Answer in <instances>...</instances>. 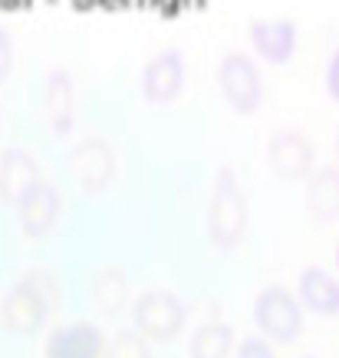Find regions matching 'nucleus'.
<instances>
[{"label":"nucleus","mask_w":339,"mask_h":358,"mask_svg":"<svg viewBox=\"0 0 339 358\" xmlns=\"http://www.w3.org/2000/svg\"><path fill=\"white\" fill-rule=\"evenodd\" d=\"M267 162L280 178H303L310 171L313 152L300 131H277L267 148Z\"/></svg>","instance_id":"nucleus-12"},{"label":"nucleus","mask_w":339,"mask_h":358,"mask_svg":"<svg viewBox=\"0 0 339 358\" xmlns=\"http://www.w3.org/2000/svg\"><path fill=\"white\" fill-rule=\"evenodd\" d=\"M218 86L224 92L234 112L241 115H251L257 106H261L263 96V83H261V69L251 56L244 53H228L218 66Z\"/></svg>","instance_id":"nucleus-3"},{"label":"nucleus","mask_w":339,"mask_h":358,"mask_svg":"<svg viewBox=\"0 0 339 358\" xmlns=\"http://www.w3.org/2000/svg\"><path fill=\"white\" fill-rule=\"evenodd\" d=\"M326 89H329V96L339 102V50L336 56L329 59V69H326Z\"/></svg>","instance_id":"nucleus-18"},{"label":"nucleus","mask_w":339,"mask_h":358,"mask_svg":"<svg viewBox=\"0 0 339 358\" xmlns=\"http://www.w3.org/2000/svg\"><path fill=\"white\" fill-rule=\"evenodd\" d=\"M181 83H185V59L178 50H165L145 66L142 73V92L148 102H172V99L181 92Z\"/></svg>","instance_id":"nucleus-8"},{"label":"nucleus","mask_w":339,"mask_h":358,"mask_svg":"<svg viewBox=\"0 0 339 358\" xmlns=\"http://www.w3.org/2000/svg\"><path fill=\"white\" fill-rule=\"evenodd\" d=\"M73 174L83 191H102L116 174V155L102 138H86L73 148Z\"/></svg>","instance_id":"nucleus-7"},{"label":"nucleus","mask_w":339,"mask_h":358,"mask_svg":"<svg viewBox=\"0 0 339 358\" xmlns=\"http://www.w3.org/2000/svg\"><path fill=\"white\" fill-rule=\"evenodd\" d=\"M60 207H63V201H60V194L46 181H40L33 187L20 204V224L27 240H43L53 230L56 217H60Z\"/></svg>","instance_id":"nucleus-10"},{"label":"nucleus","mask_w":339,"mask_h":358,"mask_svg":"<svg viewBox=\"0 0 339 358\" xmlns=\"http://www.w3.org/2000/svg\"><path fill=\"white\" fill-rule=\"evenodd\" d=\"M106 336L92 322H69L46 338V358H106Z\"/></svg>","instance_id":"nucleus-6"},{"label":"nucleus","mask_w":339,"mask_h":358,"mask_svg":"<svg viewBox=\"0 0 339 358\" xmlns=\"http://www.w3.org/2000/svg\"><path fill=\"white\" fill-rule=\"evenodd\" d=\"M254 315H257V326L267 338L277 342H290L300 332L303 319H300V303L293 299V293H286L284 286H270L257 296L254 303Z\"/></svg>","instance_id":"nucleus-4"},{"label":"nucleus","mask_w":339,"mask_h":358,"mask_svg":"<svg viewBox=\"0 0 339 358\" xmlns=\"http://www.w3.org/2000/svg\"><path fill=\"white\" fill-rule=\"evenodd\" d=\"M11 56H13V46H11V36H7V30L0 27V79H4V73L11 69Z\"/></svg>","instance_id":"nucleus-19"},{"label":"nucleus","mask_w":339,"mask_h":358,"mask_svg":"<svg viewBox=\"0 0 339 358\" xmlns=\"http://www.w3.org/2000/svg\"><path fill=\"white\" fill-rule=\"evenodd\" d=\"M230 345H234V332L224 322H205L191 336L188 345V358H228Z\"/></svg>","instance_id":"nucleus-14"},{"label":"nucleus","mask_w":339,"mask_h":358,"mask_svg":"<svg viewBox=\"0 0 339 358\" xmlns=\"http://www.w3.org/2000/svg\"><path fill=\"white\" fill-rule=\"evenodd\" d=\"M106 358H148V345L142 342V332H122L116 338V345H109Z\"/></svg>","instance_id":"nucleus-16"},{"label":"nucleus","mask_w":339,"mask_h":358,"mask_svg":"<svg viewBox=\"0 0 339 358\" xmlns=\"http://www.w3.org/2000/svg\"><path fill=\"white\" fill-rule=\"evenodd\" d=\"M247 227V197L230 168H221L211 191V210H208V234L214 247L230 250L244 237Z\"/></svg>","instance_id":"nucleus-1"},{"label":"nucleus","mask_w":339,"mask_h":358,"mask_svg":"<svg viewBox=\"0 0 339 358\" xmlns=\"http://www.w3.org/2000/svg\"><path fill=\"white\" fill-rule=\"evenodd\" d=\"M251 43L267 63H286V59L293 56V46H296V27L290 20H284V17L254 20Z\"/></svg>","instance_id":"nucleus-11"},{"label":"nucleus","mask_w":339,"mask_h":358,"mask_svg":"<svg viewBox=\"0 0 339 358\" xmlns=\"http://www.w3.org/2000/svg\"><path fill=\"white\" fill-rule=\"evenodd\" d=\"M237 358H274V352H270V345L263 338H244Z\"/></svg>","instance_id":"nucleus-17"},{"label":"nucleus","mask_w":339,"mask_h":358,"mask_svg":"<svg viewBox=\"0 0 339 358\" xmlns=\"http://www.w3.org/2000/svg\"><path fill=\"white\" fill-rule=\"evenodd\" d=\"M46 112H50V122H53L56 131H69L73 125V83L63 69H56L50 76V86H46Z\"/></svg>","instance_id":"nucleus-15"},{"label":"nucleus","mask_w":339,"mask_h":358,"mask_svg":"<svg viewBox=\"0 0 339 358\" xmlns=\"http://www.w3.org/2000/svg\"><path fill=\"white\" fill-rule=\"evenodd\" d=\"M36 185H40V171H36L33 155L20 152V148L4 152V158H0V201L20 207L23 197Z\"/></svg>","instance_id":"nucleus-9"},{"label":"nucleus","mask_w":339,"mask_h":358,"mask_svg":"<svg viewBox=\"0 0 339 358\" xmlns=\"http://www.w3.org/2000/svg\"><path fill=\"white\" fill-rule=\"evenodd\" d=\"M336 148H339V138H336Z\"/></svg>","instance_id":"nucleus-20"},{"label":"nucleus","mask_w":339,"mask_h":358,"mask_svg":"<svg viewBox=\"0 0 339 358\" xmlns=\"http://www.w3.org/2000/svg\"><path fill=\"white\" fill-rule=\"evenodd\" d=\"M300 299L313 313H336L339 309V282L326 270H307L300 276Z\"/></svg>","instance_id":"nucleus-13"},{"label":"nucleus","mask_w":339,"mask_h":358,"mask_svg":"<svg viewBox=\"0 0 339 358\" xmlns=\"http://www.w3.org/2000/svg\"><path fill=\"white\" fill-rule=\"evenodd\" d=\"M185 326V306L172 293H148L135 303V329L145 338H172Z\"/></svg>","instance_id":"nucleus-5"},{"label":"nucleus","mask_w":339,"mask_h":358,"mask_svg":"<svg viewBox=\"0 0 339 358\" xmlns=\"http://www.w3.org/2000/svg\"><path fill=\"white\" fill-rule=\"evenodd\" d=\"M53 293L56 286L46 273H33L17 286L4 306V322L17 332H33L40 329V322L46 319V313L53 309Z\"/></svg>","instance_id":"nucleus-2"}]
</instances>
